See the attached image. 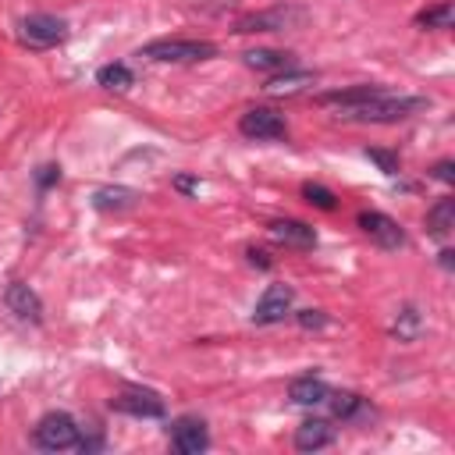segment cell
I'll use <instances>...</instances> for the list:
<instances>
[{
	"mask_svg": "<svg viewBox=\"0 0 455 455\" xmlns=\"http://www.w3.org/2000/svg\"><path fill=\"white\" fill-rule=\"evenodd\" d=\"M139 57L192 64V60H210V57H217V43H210V39H153V43H146V46L139 50Z\"/></svg>",
	"mask_w": 455,
	"mask_h": 455,
	"instance_id": "6da1fadb",
	"label": "cell"
},
{
	"mask_svg": "<svg viewBox=\"0 0 455 455\" xmlns=\"http://www.w3.org/2000/svg\"><path fill=\"white\" fill-rule=\"evenodd\" d=\"M423 107H427L423 96H380V100H370V103H363L355 110H345V117L348 121H377V124H384V121H402V117L416 114Z\"/></svg>",
	"mask_w": 455,
	"mask_h": 455,
	"instance_id": "7a4b0ae2",
	"label": "cell"
},
{
	"mask_svg": "<svg viewBox=\"0 0 455 455\" xmlns=\"http://www.w3.org/2000/svg\"><path fill=\"white\" fill-rule=\"evenodd\" d=\"M18 39L21 46L28 50H50V46H60L68 39V21L57 18V14H28L18 28Z\"/></svg>",
	"mask_w": 455,
	"mask_h": 455,
	"instance_id": "3957f363",
	"label": "cell"
},
{
	"mask_svg": "<svg viewBox=\"0 0 455 455\" xmlns=\"http://www.w3.org/2000/svg\"><path fill=\"white\" fill-rule=\"evenodd\" d=\"M78 434H82V427H78L68 412H46V416L36 423V430H32L36 444L46 448V451L75 448V444H78Z\"/></svg>",
	"mask_w": 455,
	"mask_h": 455,
	"instance_id": "277c9868",
	"label": "cell"
},
{
	"mask_svg": "<svg viewBox=\"0 0 455 455\" xmlns=\"http://www.w3.org/2000/svg\"><path fill=\"white\" fill-rule=\"evenodd\" d=\"M299 21H306V11L277 4V7H270V11H252V14L238 18V21H235V32H242V36H245V32H284V28H291V25H299Z\"/></svg>",
	"mask_w": 455,
	"mask_h": 455,
	"instance_id": "5b68a950",
	"label": "cell"
},
{
	"mask_svg": "<svg viewBox=\"0 0 455 455\" xmlns=\"http://www.w3.org/2000/svg\"><path fill=\"white\" fill-rule=\"evenodd\" d=\"M238 132H242L245 139H284V135H288V124H284V117H281L277 110H270V107H252V110H245V114L238 117Z\"/></svg>",
	"mask_w": 455,
	"mask_h": 455,
	"instance_id": "8992f818",
	"label": "cell"
},
{
	"mask_svg": "<svg viewBox=\"0 0 455 455\" xmlns=\"http://www.w3.org/2000/svg\"><path fill=\"white\" fill-rule=\"evenodd\" d=\"M110 409L128 412V416H142V419H156V416L167 412L164 398L156 391H149V387H124L117 398H110Z\"/></svg>",
	"mask_w": 455,
	"mask_h": 455,
	"instance_id": "52a82bcc",
	"label": "cell"
},
{
	"mask_svg": "<svg viewBox=\"0 0 455 455\" xmlns=\"http://www.w3.org/2000/svg\"><path fill=\"white\" fill-rule=\"evenodd\" d=\"M355 220H359V228H363V235H366L370 242H377L380 249H402V245H405V231H402L387 213H380V210H363Z\"/></svg>",
	"mask_w": 455,
	"mask_h": 455,
	"instance_id": "ba28073f",
	"label": "cell"
},
{
	"mask_svg": "<svg viewBox=\"0 0 455 455\" xmlns=\"http://www.w3.org/2000/svg\"><path fill=\"white\" fill-rule=\"evenodd\" d=\"M291 302H295V291L291 284H267V291L259 295L256 309H252V323H277L291 313Z\"/></svg>",
	"mask_w": 455,
	"mask_h": 455,
	"instance_id": "9c48e42d",
	"label": "cell"
},
{
	"mask_svg": "<svg viewBox=\"0 0 455 455\" xmlns=\"http://www.w3.org/2000/svg\"><path fill=\"white\" fill-rule=\"evenodd\" d=\"M171 444L181 451V455H199L210 448V434H206V423L199 416H178L171 423Z\"/></svg>",
	"mask_w": 455,
	"mask_h": 455,
	"instance_id": "30bf717a",
	"label": "cell"
},
{
	"mask_svg": "<svg viewBox=\"0 0 455 455\" xmlns=\"http://www.w3.org/2000/svg\"><path fill=\"white\" fill-rule=\"evenodd\" d=\"M4 302H7V309L18 320H28V323H39L43 320V302H39V295L25 281H11L7 291H4Z\"/></svg>",
	"mask_w": 455,
	"mask_h": 455,
	"instance_id": "8fae6325",
	"label": "cell"
},
{
	"mask_svg": "<svg viewBox=\"0 0 455 455\" xmlns=\"http://www.w3.org/2000/svg\"><path fill=\"white\" fill-rule=\"evenodd\" d=\"M267 231H270L274 242H281V245H288V249H313V245H316V231H313L309 224H302V220H291V217L270 220Z\"/></svg>",
	"mask_w": 455,
	"mask_h": 455,
	"instance_id": "7c38bea8",
	"label": "cell"
},
{
	"mask_svg": "<svg viewBox=\"0 0 455 455\" xmlns=\"http://www.w3.org/2000/svg\"><path fill=\"white\" fill-rule=\"evenodd\" d=\"M380 96H387V89H384V85H352V89L323 92V96H320V103H323V107L355 110V107H363V103H370V100H380Z\"/></svg>",
	"mask_w": 455,
	"mask_h": 455,
	"instance_id": "4fadbf2b",
	"label": "cell"
},
{
	"mask_svg": "<svg viewBox=\"0 0 455 455\" xmlns=\"http://www.w3.org/2000/svg\"><path fill=\"white\" fill-rule=\"evenodd\" d=\"M139 203V192L135 188H124V185H107V188H96L92 192V206L100 213H124Z\"/></svg>",
	"mask_w": 455,
	"mask_h": 455,
	"instance_id": "5bb4252c",
	"label": "cell"
},
{
	"mask_svg": "<svg viewBox=\"0 0 455 455\" xmlns=\"http://www.w3.org/2000/svg\"><path fill=\"white\" fill-rule=\"evenodd\" d=\"M334 441V427L327 419H306L295 427V448L299 451H316V448H327Z\"/></svg>",
	"mask_w": 455,
	"mask_h": 455,
	"instance_id": "9a60e30c",
	"label": "cell"
},
{
	"mask_svg": "<svg viewBox=\"0 0 455 455\" xmlns=\"http://www.w3.org/2000/svg\"><path fill=\"white\" fill-rule=\"evenodd\" d=\"M327 395H331V387L320 380V377H295L291 384H288V398L295 402V405H320V402H327Z\"/></svg>",
	"mask_w": 455,
	"mask_h": 455,
	"instance_id": "2e32d148",
	"label": "cell"
},
{
	"mask_svg": "<svg viewBox=\"0 0 455 455\" xmlns=\"http://www.w3.org/2000/svg\"><path fill=\"white\" fill-rule=\"evenodd\" d=\"M313 71H295V68H288V71H277V75H270L267 78V92L270 96H291V92H302L306 85H313Z\"/></svg>",
	"mask_w": 455,
	"mask_h": 455,
	"instance_id": "e0dca14e",
	"label": "cell"
},
{
	"mask_svg": "<svg viewBox=\"0 0 455 455\" xmlns=\"http://www.w3.org/2000/svg\"><path fill=\"white\" fill-rule=\"evenodd\" d=\"M242 57H245L249 68H256V71H270V75L295 68V57L284 53V50H263V46H259V50H249V53H242Z\"/></svg>",
	"mask_w": 455,
	"mask_h": 455,
	"instance_id": "ac0fdd59",
	"label": "cell"
},
{
	"mask_svg": "<svg viewBox=\"0 0 455 455\" xmlns=\"http://www.w3.org/2000/svg\"><path fill=\"white\" fill-rule=\"evenodd\" d=\"M451 228H455V199H437V203L427 210V231H430L434 238H444Z\"/></svg>",
	"mask_w": 455,
	"mask_h": 455,
	"instance_id": "d6986e66",
	"label": "cell"
},
{
	"mask_svg": "<svg viewBox=\"0 0 455 455\" xmlns=\"http://www.w3.org/2000/svg\"><path fill=\"white\" fill-rule=\"evenodd\" d=\"M327 402H331L334 419H355V416H363V412H366V398H363V395H355V391H331V395H327Z\"/></svg>",
	"mask_w": 455,
	"mask_h": 455,
	"instance_id": "ffe728a7",
	"label": "cell"
},
{
	"mask_svg": "<svg viewBox=\"0 0 455 455\" xmlns=\"http://www.w3.org/2000/svg\"><path fill=\"white\" fill-rule=\"evenodd\" d=\"M96 82L103 85V89H117V92H124V89H132L135 85V75H132V68L128 64H103L100 71H96Z\"/></svg>",
	"mask_w": 455,
	"mask_h": 455,
	"instance_id": "44dd1931",
	"label": "cell"
},
{
	"mask_svg": "<svg viewBox=\"0 0 455 455\" xmlns=\"http://www.w3.org/2000/svg\"><path fill=\"white\" fill-rule=\"evenodd\" d=\"M451 21H455L451 0H441V4H434V7L416 14V25H423V28H451Z\"/></svg>",
	"mask_w": 455,
	"mask_h": 455,
	"instance_id": "7402d4cb",
	"label": "cell"
},
{
	"mask_svg": "<svg viewBox=\"0 0 455 455\" xmlns=\"http://www.w3.org/2000/svg\"><path fill=\"white\" fill-rule=\"evenodd\" d=\"M302 199H306L309 206H316V210H334V206H338V196H334L327 185H316V181H306V185H302Z\"/></svg>",
	"mask_w": 455,
	"mask_h": 455,
	"instance_id": "603a6c76",
	"label": "cell"
},
{
	"mask_svg": "<svg viewBox=\"0 0 455 455\" xmlns=\"http://www.w3.org/2000/svg\"><path fill=\"white\" fill-rule=\"evenodd\" d=\"M416 331H419V313H416L412 306H405V309L398 313V320H395L391 334H398L402 341H412V338H416Z\"/></svg>",
	"mask_w": 455,
	"mask_h": 455,
	"instance_id": "cb8c5ba5",
	"label": "cell"
},
{
	"mask_svg": "<svg viewBox=\"0 0 455 455\" xmlns=\"http://www.w3.org/2000/svg\"><path fill=\"white\" fill-rule=\"evenodd\" d=\"M366 156H370L384 174H398V156H395V153H387V149H377V146H373V149H366Z\"/></svg>",
	"mask_w": 455,
	"mask_h": 455,
	"instance_id": "d4e9b609",
	"label": "cell"
},
{
	"mask_svg": "<svg viewBox=\"0 0 455 455\" xmlns=\"http://www.w3.org/2000/svg\"><path fill=\"white\" fill-rule=\"evenodd\" d=\"M295 320H299V327H306V331H320V327H327V313H323V309H299Z\"/></svg>",
	"mask_w": 455,
	"mask_h": 455,
	"instance_id": "484cf974",
	"label": "cell"
},
{
	"mask_svg": "<svg viewBox=\"0 0 455 455\" xmlns=\"http://www.w3.org/2000/svg\"><path fill=\"white\" fill-rule=\"evenodd\" d=\"M430 174H434L437 181H444V185H451V181H455V160H437Z\"/></svg>",
	"mask_w": 455,
	"mask_h": 455,
	"instance_id": "4316f807",
	"label": "cell"
},
{
	"mask_svg": "<svg viewBox=\"0 0 455 455\" xmlns=\"http://www.w3.org/2000/svg\"><path fill=\"white\" fill-rule=\"evenodd\" d=\"M36 181H39V188H46V185H53V181H60V167H53V164H46V167H39V174H36Z\"/></svg>",
	"mask_w": 455,
	"mask_h": 455,
	"instance_id": "83f0119b",
	"label": "cell"
},
{
	"mask_svg": "<svg viewBox=\"0 0 455 455\" xmlns=\"http://www.w3.org/2000/svg\"><path fill=\"white\" fill-rule=\"evenodd\" d=\"M174 188L188 196V192H196V188H199V181H196V178H188V174H178V178H174Z\"/></svg>",
	"mask_w": 455,
	"mask_h": 455,
	"instance_id": "f1b7e54d",
	"label": "cell"
},
{
	"mask_svg": "<svg viewBox=\"0 0 455 455\" xmlns=\"http://www.w3.org/2000/svg\"><path fill=\"white\" fill-rule=\"evenodd\" d=\"M249 263H252V267H259V270H267V267H270V259H267V252H263V249H249Z\"/></svg>",
	"mask_w": 455,
	"mask_h": 455,
	"instance_id": "f546056e",
	"label": "cell"
},
{
	"mask_svg": "<svg viewBox=\"0 0 455 455\" xmlns=\"http://www.w3.org/2000/svg\"><path fill=\"white\" fill-rule=\"evenodd\" d=\"M441 267H444V270L455 267V252H451V249H441Z\"/></svg>",
	"mask_w": 455,
	"mask_h": 455,
	"instance_id": "4dcf8cb0",
	"label": "cell"
}]
</instances>
